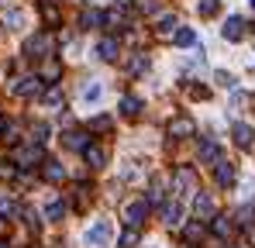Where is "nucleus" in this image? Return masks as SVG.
Wrapping results in <instances>:
<instances>
[{
  "instance_id": "1",
  "label": "nucleus",
  "mask_w": 255,
  "mask_h": 248,
  "mask_svg": "<svg viewBox=\"0 0 255 248\" xmlns=\"http://www.w3.org/2000/svg\"><path fill=\"white\" fill-rule=\"evenodd\" d=\"M172 186H176V197H179V200H186L190 193H200V186H197V172H193V165H179V169L172 172Z\"/></svg>"
},
{
  "instance_id": "2",
  "label": "nucleus",
  "mask_w": 255,
  "mask_h": 248,
  "mask_svg": "<svg viewBox=\"0 0 255 248\" xmlns=\"http://www.w3.org/2000/svg\"><path fill=\"white\" fill-rule=\"evenodd\" d=\"M14 165H21V169H35V165H45V152L42 145H21V148H14Z\"/></svg>"
},
{
  "instance_id": "3",
  "label": "nucleus",
  "mask_w": 255,
  "mask_h": 248,
  "mask_svg": "<svg viewBox=\"0 0 255 248\" xmlns=\"http://www.w3.org/2000/svg\"><path fill=\"white\" fill-rule=\"evenodd\" d=\"M83 238H86V245H90V248H104V245H111L114 228H111V221H97V224L86 231Z\"/></svg>"
},
{
  "instance_id": "4",
  "label": "nucleus",
  "mask_w": 255,
  "mask_h": 248,
  "mask_svg": "<svg viewBox=\"0 0 255 248\" xmlns=\"http://www.w3.org/2000/svg\"><path fill=\"white\" fill-rule=\"evenodd\" d=\"M52 48H55L52 35H35V38L24 41V52H28L31 59H48V55H52Z\"/></svg>"
},
{
  "instance_id": "5",
  "label": "nucleus",
  "mask_w": 255,
  "mask_h": 248,
  "mask_svg": "<svg viewBox=\"0 0 255 248\" xmlns=\"http://www.w3.org/2000/svg\"><path fill=\"white\" fill-rule=\"evenodd\" d=\"M193 214H197V221H214V217H217V204H214L211 193L200 190V193L193 197Z\"/></svg>"
},
{
  "instance_id": "6",
  "label": "nucleus",
  "mask_w": 255,
  "mask_h": 248,
  "mask_svg": "<svg viewBox=\"0 0 255 248\" xmlns=\"http://www.w3.org/2000/svg\"><path fill=\"white\" fill-rule=\"evenodd\" d=\"M10 90L17 97H38L42 93V76H21V80L10 83Z\"/></svg>"
},
{
  "instance_id": "7",
  "label": "nucleus",
  "mask_w": 255,
  "mask_h": 248,
  "mask_svg": "<svg viewBox=\"0 0 255 248\" xmlns=\"http://www.w3.org/2000/svg\"><path fill=\"white\" fill-rule=\"evenodd\" d=\"M145 217H148V204H145V200H134V204L125 207L128 228H141V224H145Z\"/></svg>"
},
{
  "instance_id": "8",
  "label": "nucleus",
  "mask_w": 255,
  "mask_h": 248,
  "mask_svg": "<svg viewBox=\"0 0 255 248\" xmlns=\"http://www.w3.org/2000/svg\"><path fill=\"white\" fill-rule=\"evenodd\" d=\"M231 134H235V145H238L242 152H252L255 148V127H249V124H235Z\"/></svg>"
},
{
  "instance_id": "9",
  "label": "nucleus",
  "mask_w": 255,
  "mask_h": 248,
  "mask_svg": "<svg viewBox=\"0 0 255 248\" xmlns=\"http://www.w3.org/2000/svg\"><path fill=\"white\" fill-rule=\"evenodd\" d=\"M183 210H186V200H179V197H172V204L162 207V221L176 228V224H183Z\"/></svg>"
},
{
  "instance_id": "10",
  "label": "nucleus",
  "mask_w": 255,
  "mask_h": 248,
  "mask_svg": "<svg viewBox=\"0 0 255 248\" xmlns=\"http://www.w3.org/2000/svg\"><path fill=\"white\" fill-rule=\"evenodd\" d=\"M193 131H197V124L190 121V118H176V121H169V138H176V141L193 138Z\"/></svg>"
},
{
  "instance_id": "11",
  "label": "nucleus",
  "mask_w": 255,
  "mask_h": 248,
  "mask_svg": "<svg viewBox=\"0 0 255 248\" xmlns=\"http://www.w3.org/2000/svg\"><path fill=\"white\" fill-rule=\"evenodd\" d=\"M214 176H217V183H221V186H231V183L238 179V169H235V162L217 159V162H214Z\"/></svg>"
},
{
  "instance_id": "12",
  "label": "nucleus",
  "mask_w": 255,
  "mask_h": 248,
  "mask_svg": "<svg viewBox=\"0 0 255 248\" xmlns=\"http://www.w3.org/2000/svg\"><path fill=\"white\" fill-rule=\"evenodd\" d=\"M221 35H224V41H242L245 38V21L242 17H228L224 28H221Z\"/></svg>"
},
{
  "instance_id": "13",
  "label": "nucleus",
  "mask_w": 255,
  "mask_h": 248,
  "mask_svg": "<svg viewBox=\"0 0 255 248\" xmlns=\"http://www.w3.org/2000/svg\"><path fill=\"white\" fill-rule=\"evenodd\" d=\"M97 55H100L104 62H114V59L121 55V45H118V38H100V41H97Z\"/></svg>"
},
{
  "instance_id": "14",
  "label": "nucleus",
  "mask_w": 255,
  "mask_h": 248,
  "mask_svg": "<svg viewBox=\"0 0 255 248\" xmlns=\"http://www.w3.org/2000/svg\"><path fill=\"white\" fill-rule=\"evenodd\" d=\"M83 159H86L90 169H104V165H107V152H104L100 145H90V148L83 152Z\"/></svg>"
},
{
  "instance_id": "15",
  "label": "nucleus",
  "mask_w": 255,
  "mask_h": 248,
  "mask_svg": "<svg viewBox=\"0 0 255 248\" xmlns=\"http://www.w3.org/2000/svg\"><path fill=\"white\" fill-rule=\"evenodd\" d=\"M221 159V145L214 138H204L200 141V162H217Z\"/></svg>"
},
{
  "instance_id": "16",
  "label": "nucleus",
  "mask_w": 255,
  "mask_h": 248,
  "mask_svg": "<svg viewBox=\"0 0 255 248\" xmlns=\"http://www.w3.org/2000/svg\"><path fill=\"white\" fill-rule=\"evenodd\" d=\"M90 145H93V141L86 138L83 131H69V134H66V148H80V152H86Z\"/></svg>"
},
{
  "instance_id": "17",
  "label": "nucleus",
  "mask_w": 255,
  "mask_h": 248,
  "mask_svg": "<svg viewBox=\"0 0 255 248\" xmlns=\"http://www.w3.org/2000/svg\"><path fill=\"white\" fill-rule=\"evenodd\" d=\"M45 179H48V183H62V179H66V169H62V165L59 162H48V159H45Z\"/></svg>"
},
{
  "instance_id": "18",
  "label": "nucleus",
  "mask_w": 255,
  "mask_h": 248,
  "mask_svg": "<svg viewBox=\"0 0 255 248\" xmlns=\"http://www.w3.org/2000/svg\"><path fill=\"white\" fill-rule=\"evenodd\" d=\"M231 231H235L231 217H214V235L217 238H231Z\"/></svg>"
},
{
  "instance_id": "19",
  "label": "nucleus",
  "mask_w": 255,
  "mask_h": 248,
  "mask_svg": "<svg viewBox=\"0 0 255 248\" xmlns=\"http://www.w3.org/2000/svg\"><path fill=\"white\" fill-rule=\"evenodd\" d=\"M38 76H42V80H59V76H62V66H59V62H55V59H48V62H45L42 66V73H38Z\"/></svg>"
},
{
  "instance_id": "20",
  "label": "nucleus",
  "mask_w": 255,
  "mask_h": 248,
  "mask_svg": "<svg viewBox=\"0 0 255 248\" xmlns=\"http://www.w3.org/2000/svg\"><path fill=\"white\" fill-rule=\"evenodd\" d=\"M162 193H166V179H162V176H155V179H152V186H148V200H152V204H159V200H162Z\"/></svg>"
},
{
  "instance_id": "21",
  "label": "nucleus",
  "mask_w": 255,
  "mask_h": 248,
  "mask_svg": "<svg viewBox=\"0 0 255 248\" xmlns=\"http://www.w3.org/2000/svg\"><path fill=\"white\" fill-rule=\"evenodd\" d=\"M100 97H104V86H100V83H86L83 86V100L86 104H97Z\"/></svg>"
},
{
  "instance_id": "22",
  "label": "nucleus",
  "mask_w": 255,
  "mask_h": 248,
  "mask_svg": "<svg viewBox=\"0 0 255 248\" xmlns=\"http://www.w3.org/2000/svg\"><path fill=\"white\" fill-rule=\"evenodd\" d=\"M45 217H48V221H62V217H66V204H62V200H52V204L45 207Z\"/></svg>"
},
{
  "instance_id": "23",
  "label": "nucleus",
  "mask_w": 255,
  "mask_h": 248,
  "mask_svg": "<svg viewBox=\"0 0 255 248\" xmlns=\"http://www.w3.org/2000/svg\"><path fill=\"white\" fill-rule=\"evenodd\" d=\"M121 111H125L128 118H134V114H138V111H141V100H138V97H131V93H128L125 100H121Z\"/></svg>"
},
{
  "instance_id": "24",
  "label": "nucleus",
  "mask_w": 255,
  "mask_h": 248,
  "mask_svg": "<svg viewBox=\"0 0 255 248\" xmlns=\"http://www.w3.org/2000/svg\"><path fill=\"white\" fill-rule=\"evenodd\" d=\"M197 10H200V17H214V14L221 10V0H200Z\"/></svg>"
},
{
  "instance_id": "25",
  "label": "nucleus",
  "mask_w": 255,
  "mask_h": 248,
  "mask_svg": "<svg viewBox=\"0 0 255 248\" xmlns=\"http://www.w3.org/2000/svg\"><path fill=\"white\" fill-rule=\"evenodd\" d=\"M172 41H176V45H179V48H186V45H193V41H197V35H193V31H190V28H179V31H176V35H172Z\"/></svg>"
},
{
  "instance_id": "26",
  "label": "nucleus",
  "mask_w": 255,
  "mask_h": 248,
  "mask_svg": "<svg viewBox=\"0 0 255 248\" xmlns=\"http://www.w3.org/2000/svg\"><path fill=\"white\" fill-rule=\"evenodd\" d=\"M42 100H45V107H59V104H62V90H59V86L45 90V93H42Z\"/></svg>"
},
{
  "instance_id": "27",
  "label": "nucleus",
  "mask_w": 255,
  "mask_h": 248,
  "mask_svg": "<svg viewBox=\"0 0 255 248\" xmlns=\"http://www.w3.org/2000/svg\"><path fill=\"white\" fill-rule=\"evenodd\" d=\"M3 24H7L10 31H17V28L24 24V14H21V10H10V14H3Z\"/></svg>"
},
{
  "instance_id": "28",
  "label": "nucleus",
  "mask_w": 255,
  "mask_h": 248,
  "mask_svg": "<svg viewBox=\"0 0 255 248\" xmlns=\"http://www.w3.org/2000/svg\"><path fill=\"white\" fill-rule=\"evenodd\" d=\"M83 24H86V28H100V24H104V10H86Z\"/></svg>"
},
{
  "instance_id": "29",
  "label": "nucleus",
  "mask_w": 255,
  "mask_h": 248,
  "mask_svg": "<svg viewBox=\"0 0 255 248\" xmlns=\"http://www.w3.org/2000/svg\"><path fill=\"white\" fill-rule=\"evenodd\" d=\"M138 245V228H128V231H121V248H134Z\"/></svg>"
},
{
  "instance_id": "30",
  "label": "nucleus",
  "mask_w": 255,
  "mask_h": 248,
  "mask_svg": "<svg viewBox=\"0 0 255 248\" xmlns=\"http://www.w3.org/2000/svg\"><path fill=\"white\" fill-rule=\"evenodd\" d=\"M200 235H204V228H200V221H197V224H186V228H183V238H186V242H197Z\"/></svg>"
},
{
  "instance_id": "31",
  "label": "nucleus",
  "mask_w": 255,
  "mask_h": 248,
  "mask_svg": "<svg viewBox=\"0 0 255 248\" xmlns=\"http://www.w3.org/2000/svg\"><path fill=\"white\" fill-rule=\"evenodd\" d=\"M128 69H131V73H145V69H148V59H145V55H134V59L128 62Z\"/></svg>"
},
{
  "instance_id": "32",
  "label": "nucleus",
  "mask_w": 255,
  "mask_h": 248,
  "mask_svg": "<svg viewBox=\"0 0 255 248\" xmlns=\"http://www.w3.org/2000/svg\"><path fill=\"white\" fill-rule=\"evenodd\" d=\"M214 80H217V86H224V90H235V76L231 73H214Z\"/></svg>"
},
{
  "instance_id": "33",
  "label": "nucleus",
  "mask_w": 255,
  "mask_h": 248,
  "mask_svg": "<svg viewBox=\"0 0 255 248\" xmlns=\"http://www.w3.org/2000/svg\"><path fill=\"white\" fill-rule=\"evenodd\" d=\"M0 214H7V217H14V214H17V204H14L10 197H0Z\"/></svg>"
},
{
  "instance_id": "34",
  "label": "nucleus",
  "mask_w": 255,
  "mask_h": 248,
  "mask_svg": "<svg viewBox=\"0 0 255 248\" xmlns=\"http://www.w3.org/2000/svg\"><path fill=\"white\" fill-rule=\"evenodd\" d=\"M172 28H179V24H176V17H172V14H166V17L159 21V31H162V35H172Z\"/></svg>"
},
{
  "instance_id": "35",
  "label": "nucleus",
  "mask_w": 255,
  "mask_h": 248,
  "mask_svg": "<svg viewBox=\"0 0 255 248\" xmlns=\"http://www.w3.org/2000/svg\"><path fill=\"white\" fill-rule=\"evenodd\" d=\"M42 17L48 21V24H59V10H55L52 3H45V7H42Z\"/></svg>"
},
{
  "instance_id": "36",
  "label": "nucleus",
  "mask_w": 255,
  "mask_h": 248,
  "mask_svg": "<svg viewBox=\"0 0 255 248\" xmlns=\"http://www.w3.org/2000/svg\"><path fill=\"white\" fill-rule=\"evenodd\" d=\"M45 134H48V127H45V124H35V131H31V141H35V145H42Z\"/></svg>"
},
{
  "instance_id": "37",
  "label": "nucleus",
  "mask_w": 255,
  "mask_h": 248,
  "mask_svg": "<svg viewBox=\"0 0 255 248\" xmlns=\"http://www.w3.org/2000/svg\"><path fill=\"white\" fill-rule=\"evenodd\" d=\"M90 127H93V131H107V127H111V118H104V114H100V118H93Z\"/></svg>"
},
{
  "instance_id": "38",
  "label": "nucleus",
  "mask_w": 255,
  "mask_h": 248,
  "mask_svg": "<svg viewBox=\"0 0 255 248\" xmlns=\"http://www.w3.org/2000/svg\"><path fill=\"white\" fill-rule=\"evenodd\" d=\"M3 141H10V145H17V127L10 124V127H3Z\"/></svg>"
},
{
  "instance_id": "39",
  "label": "nucleus",
  "mask_w": 255,
  "mask_h": 248,
  "mask_svg": "<svg viewBox=\"0 0 255 248\" xmlns=\"http://www.w3.org/2000/svg\"><path fill=\"white\" fill-rule=\"evenodd\" d=\"M3 235H7V221L0 217V238H3Z\"/></svg>"
},
{
  "instance_id": "40",
  "label": "nucleus",
  "mask_w": 255,
  "mask_h": 248,
  "mask_svg": "<svg viewBox=\"0 0 255 248\" xmlns=\"http://www.w3.org/2000/svg\"><path fill=\"white\" fill-rule=\"evenodd\" d=\"M3 127H7V124H3V118H0V134H3Z\"/></svg>"
},
{
  "instance_id": "41",
  "label": "nucleus",
  "mask_w": 255,
  "mask_h": 248,
  "mask_svg": "<svg viewBox=\"0 0 255 248\" xmlns=\"http://www.w3.org/2000/svg\"><path fill=\"white\" fill-rule=\"evenodd\" d=\"M249 3H252V7H255V0H249Z\"/></svg>"
},
{
  "instance_id": "42",
  "label": "nucleus",
  "mask_w": 255,
  "mask_h": 248,
  "mask_svg": "<svg viewBox=\"0 0 255 248\" xmlns=\"http://www.w3.org/2000/svg\"><path fill=\"white\" fill-rule=\"evenodd\" d=\"M0 248H7V245H3V242H0Z\"/></svg>"
},
{
  "instance_id": "43",
  "label": "nucleus",
  "mask_w": 255,
  "mask_h": 248,
  "mask_svg": "<svg viewBox=\"0 0 255 248\" xmlns=\"http://www.w3.org/2000/svg\"><path fill=\"white\" fill-rule=\"evenodd\" d=\"M148 248H155V245H148Z\"/></svg>"
}]
</instances>
